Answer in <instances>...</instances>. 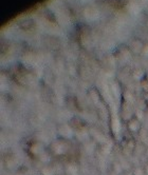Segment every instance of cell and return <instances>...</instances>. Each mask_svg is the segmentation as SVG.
Listing matches in <instances>:
<instances>
[]
</instances>
